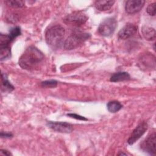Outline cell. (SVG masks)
<instances>
[{"label":"cell","instance_id":"obj_1","mask_svg":"<svg viewBox=\"0 0 156 156\" xmlns=\"http://www.w3.org/2000/svg\"><path fill=\"white\" fill-rule=\"evenodd\" d=\"M44 59L43 54L36 47L27 48L19 59V65L25 69L36 68Z\"/></svg>","mask_w":156,"mask_h":156},{"label":"cell","instance_id":"obj_2","mask_svg":"<svg viewBox=\"0 0 156 156\" xmlns=\"http://www.w3.org/2000/svg\"><path fill=\"white\" fill-rule=\"evenodd\" d=\"M65 34V29L60 25H55L47 30L45 39L47 44L52 48H58L63 43Z\"/></svg>","mask_w":156,"mask_h":156},{"label":"cell","instance_id":"obj_3","mask_svg":"<svg viewBox=\"0 0 156 156\" xmlns=\"http://www.w3.org/2000/svg\"><path fill=\"white\" fill-rule=\"evenodd\" d=\"M90 37L88 33L76 32L71 34L64 42V48L67 50H71L78 48Z\"/></svg>","mask_w":156,"mask_h":156},{"label":"cell","instance_id":"obj_4","mask_svg":"<svg viewBox=\"0 0 156 156\" xmlns=\"http://www.w3.org/2000/svg\"><path fill=\"white\" fill-rule=\"evenodd\" d=\"M117 26L116 20L113 17H110L102 21L99 26V33L104 37H108L113 34Z\"/></svg>","mask_w":156,"mask_h":156},{"label":"cell","instance_id":"obj_5","mask_svg":"<svg viewBox=\"0 0 156 156\" xmlns=\"http://www.w3.org/2000/svg\"><path fill=\"white\" fill-rule=\"evenodd\" d=\"M88 18L82 12H74L68 15L64 20V21L68 25L74 26H80L85 24L87 21Z\"/></svg>","mask_w":156,"mask_h":156},{"label":"cell","instance_id":"obj_6","mask_svg":"<svg viewBox=\"0 0 156 156\" xmlns=\"http://www.w3.org/2000/svg\"><path fill=\"white\" fill-rule=\"evenodd\" d=\"M142 150L151 155L156 154V134L155 132L149 135L141 144Z\"/></svg>","mask_w":156,"mask_h":156},{"label":"cell","instance_id":"obj_7","mask_svg":"<svg viewBox=\"0 0 156 156\" xmlns=\"http://www.w3.org/2000/svg\"><path fill=\"white\" fill-rule=\"evenodd\" d=\"M47 125L52 130L60 133H68L73 130V126L66 122L48 121Z\"/></svg>","mask_w":156,"mask_h":156},{"label":"cell","instance_id":"obj_8","mask_svg":"<svg viewBox=\"0 0 156 156\" xmlns=\"http://www.w3.org/2000/svg\"><path fill=\"white\" fill-rule=\"evenodd\" d=\"M147 129V124L145 121L140 122L136 128L133 130L130 137L127 140V143L129 144H133L135 143L146 131Z\"/></svg>","mask_w":156,"mask_h":156},{"label":"cell","instance_id":"obj_9","mask_svg":"<svg viewBox=\"0 0 156 156\" xmlns=\"http://www.w3.org/2000/svg\"><path fill=\"white\" fill-rule=\"evenodd\" d=\"M145 1L143 0H129L125 5V10L129 14L138 12L143 7Z\"/></svg>","mask_w":156,"mask_h":156},{"label":"cell","instance_id":"obj_10","mask_svg":"<svg viewBox=\"0 0 156 156\" xmlns=\"http://www.w3.org/2000/svg\"><path fill=\"white\" fill-rule=\"evenodd\" d=\"M137 31V27L132 24L124 26L118 32V37L122 40L127 39L134 35Z\"/></svg>","mask_w":156,"mask_h":156},{"label":"cell","instance_id":"obj_11","mask_svg":"<svg viewBox=\"0 0 156 156\" xmlns=\"http://www.w3.org/2000/svg\"><path fill=\"white\" fill-rule=\"evenodd\" d=\"M115 1H96L94 2V7L99 11H106L111 9Z\"/></svg>","mask_w":156,"mask_h":156},{"label":"cell","instance_id":"obj_12","mask_svg":"<svg viewBox=\"0 0 156 156\" xmlns=\"http://www.w3.org/2000/svg\"><path fill=\"white\" fill-rule=\"evenodd\" d=\"M130 79V75L127 72H118L112 75L110 81L113 82H119L128 80Z\"/></svg>","mask_w":156,"mask_h":156},{"label":"cell","instance_id":"obj_13","mask_svg":"<svg viewBox=\"0 0 156 156\" xmlns=\"http://www.w3.org/2000/svg\"><path fill=\"white\" fill-rule=\"evenodd\" d=\"M14 90V87L8 80L7 76L1 74V90L4 92H11Z\"/></svg>","mask_w":156,"mask_h":156},{"label":"cell","instance_id":"obj_14","mask_svg":"<svg viewBox=\"0 0 156 156\" xmlns=\"http://www.w3.org/2000/svg\"><path fill=\"white\" fill-rule=\"evenodd\" d=\"M143 37L147 40H152L155 38V30L154 28L144 26L142 29Z\"/></svg>","mask_w":156,"mask_h":156},{"label":"cell","instance_id":"obj_15","mask_svg":"<svg viewBox=\"0 0 156 156\" xmlns=\"http://www.w3.org/2000/svg\"><path fill=\"white\" fill-rule=\"evenodd\" d=\"M11 55V51L9 45H0V60H4Z\"/></svg>","mask_w":156,"mask_h":156},{"label":"cell","instance_id":"obj_16","mask_svg":"<svg viewBox=\"0 0 156 156\" xmlns=\"http://www.w3.org/2000/svg\"><path fill=\"white\" fill-rule=\"evenodd\" d=\"M107 107L108 110L110 112L116 113L122 108V105L117 101H110L107 104Z\"/></svg>","mask_w":156,"mask_h":156},{"label":"cell","instance_id":"obj_17","mask_svg":"<svg viewBox=\"0 0 156 156\" xmlns=\"http://www.w3.org/2000/svg\"><path fill=\"white\" fill-rule=\"evenodd\" d=\"M5 3L10 7L15 8H21L24 5V2L21 0H8Z\"/></svg>","mask_w":156,"mask_h":156},{"label":"cell","instance_id":"obj_18","mask_svg":"<svg viewBox=\"0 0 156 156\" xmlns=\"http://www.w3.org/2000/svg\"><path fill=\"white\" fill-rule=\"evenodd\" d=\"M21 34V32L20 27L18 26H16V27H12L10 30L9 35L10 38L12 39V40L13 41L14 40V38H15L18 36L20 35Z\"/></svg>","mask_w":156,"mask_h":156},{"label":"cell","instance_id":"obj_19","mask_svg":"<svg viewBox=\"0 0 156 156\" xmlns=\"http://www.w3.org/2000/svg\"><path fill=\"white\" fill-rule=\"evenodd\" d=\"M43 87H47V88H55L57 85V82L55 80H45L42 82L41 83Z\"/></svg>","mask_w":156,"mask_h":156},{"label":"cell","instance_id":"obj_20","mask_svg":"<svg viewBox=\"0 0 156 156\" xmlns=\"http://www.w3.org/2000/svg\"><path fill=\"white\" fill-rule=\"evenodd\" d=\"M155 5L156 3L155 2H153L150 4L146 9V11L147 12V13L151 16H155Z\"/></svg>","mask_w":156,"mask_h":156},{"label":"cell","instance_id":"obj_21","mask_svg":"<svg viewBox=\"0 0 156 156\" xmlns=\"http://www.w3.org/2000/svg\"><path fill=\"white\" fill-rule=\"evenodd\" d=\"M67 115L71 117V118H75L76 119H79V120H83V121H87V119L86 118H85L82 116L75 114V113H69V114H67Z\"/></svg>","mask_w":156,"mask_h":156},{"label":"cell","instance_id":"obj_22","mask_svg":"<svg viewBox=\"0 0 156 156\" xmlns=\"http://www.w3.org/2000/svg\"><path fill=\"white\" fill-rule=\"evenodd\" d=\"M1 136L2 138H10L12 136V134L10 133H8V132H1Z\"/></svg>","mask_w":156,"mask_h":156},{"label":"cell","instance_id":"obj_23","mask_svg":"<svg viewBox=\"0 0 156 156\" xmlns=\"http://www.w3.org/2000/svg\"><path fill=\"white\" fill-rule=\"evenodd\" d=\"M1 155H12V154L9 152L7 150H3V149H1Z\"/></svg>","mask_w":156,"mask_h":156},{"label":"cell","instance_id":"obj_24","mask_svg":"<svg viewBox=\"0 0 156 156\" xmlns=\"http://www.w3.org/2000/svg\"><path fill=\"white\" fill-rule=\"evenodd\" d=\"M118 155H126V154H124V153H120V154H119Z\"/></svg>","mask_w":156,"mask_h":156}]
</instances>
